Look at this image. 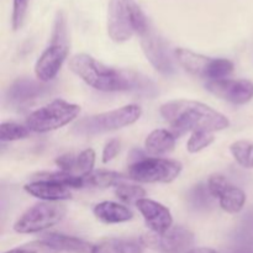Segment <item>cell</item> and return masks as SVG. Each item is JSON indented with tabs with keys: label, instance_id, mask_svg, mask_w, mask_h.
<instances>
[{
	"label": "cell",
	"instance_id": "obj_32",
	"mask_svg": "<svg viewBox=\"0 0 253 253\" xmlns=\"http://www.w3.org/2000/svg\"><path fill=\"white\" fill-rule=\"evenodd\" d=\"M76 163L77 157L73 153H66V155H62L56 158L57 167H58L62 172H76Z\"/></svg>",
	"mask_w": 253,
	"mask_h": 253
},
{
	"label": "cell",
	"instance_id": "obj_21",
	"mask_svg": "<svg viewBox=\"0 0 253 253\" xmlns=\"http://www.w3.org/2000/svg\"><path fill=\"white\" fill-rule=\"evenodd\" d=\"M34 180H44V182H51L54 184L63 185L66 188H74V189H78V188L85 187V183H84V178L81 175L72 174V173L67 172H40L36 173L31 177V182Z\"/></svg>",
	"mask_w": 253,
	"mask_h": 253
},
{
	"label": "cell",
	"instance_id": "obj_22",
	"mask_svg": "<svg viewBox=\"0 0 253 253\" xmlns=\"http://www.w3.org/2000/svg\"><path fill=\"white\" fill-rule=\"evenodd\" d=\"M84 178V183L85 185L89 187H95V188H108L113 187V185H118L121 183V180L125 179L124 174L118 172H113V170H93L90 174L85 175Z\"/></svg>",
	"mask_w": 253,
	"mask_h": 253
},
{
	"label": "cell",
	"instance_id": "obj_10",
	"mask_svg": "<svg viewBox=\"0 0 253 253\" xmlns=\"http://www.w3.org/2000/svg\"><path fill=\"white\" fill-rule=\"evenodd\" d=\"M210 194L217 198L220 207L229 214H237L246 203V194L241 188L231 184L226 177L221 174H212L208 179Z\"/></svg>",
	"mask_w": 253,
	"mask_h": 253
},
{
	"label": "cell",
	"instance_id": "obj_23",
	"mask_svg": "<svg viewBox=\"0 0 253 253\" xmlns=\"http://www.w3.org/2000/svg\"><path fill=\"white\" fill-rule=\"evenodd\" d=\"M230 152L236 162L244 168H253V142L240 140L230 146Z\"/></svg>",
	"mask_w": 253,
	"mask_h": 253
},
{
	"label": "cell",
	"instance_id": "obj_5",
	"mask_svg": "<svg viewBox=\"0 0 253 253\" xmlns=\"http://www.w3.org/2000/svg\"><path fill=\"white\" fill-rule=\"evenodd\" d=\"M81 113V106L56 99L47 105L35 110L26 119V126L30 131L37 133L49 132L68 125Z\"/></svg>",
	"mask_w": 253,
	"mask_h": 253
},
{
	"label": "cell",
	"instance_id": "obj_16",
	"mask_svg": "<svg viewBox=\"0 0 253 253\" xmlns=\"http://www.w3.org/2000/svg\"><path fill=\"white\" fill-rule=\"evenodd\" d=\"M24 189L27 194L32 195L42 202L56 203L68 200L72 198L68 188L51 182H44V180H34V182L27 183Z\"/></svg>",
	"mask_w": 253,
	"mask_h": 253
},
{
	"label": "cell",
	"instance_id": "obj_29",
	"mask_svg": "<svg viewBox=\"0 0 253 253\" xmlns=\"http://www.w3.org/2000/svg\"><path fill=\"white\" fill-rule=\"evenodd\" d=\"M94 165H95V152L91 148H86L77 156L76 172L81 177H85L93 172Z\"/></svg>",
	"mask_w": 253,
	"mask_h": 253
},
{
	"label": "cell",
	"instance_id": "obj_30",
	"mask_svg": "<svg viewBox=\"0 0 253 253\" xmlns=\"http://www.w3.org/2000/svg\"><path fill=\"white\" fill-rule=\"evenodd\" d=\"M4 253H61L57 251L54 247H52L51 245L47 244L43 240H37V241L29 242L26 245H22V246L16 247V249H12L10 251H6Z\"/></svg>",
	"mask_w": 253,
	"mask_h": 253
},
{
	"label": "cell",
	"instance_id": "obj_24",
	"mask_svg": "<svg viewBox=\"0 0 253 253\" xmlns=\"http://www.w3.org/2000/svg\"><path fill=\"white\" fill-rule=\"evenodd\" d=\"M115 187L116 197L126 204H133V203L136 204L138 200L143 199V197L146 195V190L140 185L119 183Z\"/></svg>",
	"mask_w": 253,
	"mask_h": 253
},
{
	"label": "cell",
	"instance_id": "obj_7",
	"mask_svg": "<svg viewBox=\"0 0 253 253\" xmlns=\"http://www.w3.org/2000/svg\"><path fill=\"white\" fill-rule=\"evenodd\" d=\"M182 163L174 160L146 157L128 166L127 177L138 183H170L179 177Z\"/></svg>",
	"mask_w": 253,
	"mask_h": 253
},
{
	"label": "cell",
	"instance_id": "obj_25",
	"mask_svg": "<svg viewBox=\"0 0 253 253\" xmlns=\"http://www.w3.org/2000/svg\"><path fill=\"white\" fill-rule=\"evenodd\" d=\"M212 198L214 197L210 194L208 185L204 184L195 185L188 194V200H189L190 205L197 210L208 209L211 205Z\"/></svg>",
	"mask_w": 253,
	"mask_h": 253
},
{
	"label": "cell",
	"instance_id": "obj_2",
	"mask_svg": "<svg viewBox=\"0 0 253 253\" xmlns=\"http://www.w3.org/2000/svg\"><path fill=\"white\" fill-rule=\"evenodd\" d=\"M160 113L178 135L189 131L192 133L195 131L215 132L230 126L229 119L224 114L195 100L168 101L161 106Z\"/></svg>",
	"mask_w": 253,
	"mask_h": 253
},
{
	"label": "cell",
	"instance_id": "obj_17",
	"mask_svg": "<svg viewBox=\"0 0 253 253\" xmlns=\"http://www.w3.org/2000/svg\"><path fill=\"white\" fill-rule=\"evenodd\" d=\"M43 241L51 245L52 247L59 252H71V253H91L94 245L84 240L78 239L74 236H68V235L57 234V232H49L42 236Z\"/></svg>",
	"mask_w": 253,
	"mask_h": 253
},
{
	"label": "cell",
	"instance_id": "obj_6",
	"mask_svg": "<svg viewBox=\"0 0 253 253\" xmlns=\"http://www.w3.org/2000/svg\"><path fill=\"white\" fill-rule=\"evenodd\" d=\"M174 53L180 67L199 78L209 81L225 79L234 71V63L230 59L211 58L187 48H177Z\"/></svg>",
	"mask_w": 253,
	"mask_h": 253
},
{
	"label": "cell",
	"instance_id": "obj_12",
	"mask_svg": "<svg viewBox=\"0 0 253 253\" xmlns=\"http://www.w3.org/2000/svg\"><path fill=\"white\" fill-rule=\"evenodd\" d=\"M208 91L229 103L242 105L253 98V83L247 79H217L208 81L205 84Z\"/></svg>",
	"mask_w": 253,
	"mask_h": 253
},
{
	"label": "cell",
	"instance_id": "obj_3",
	"mask_svg": "<svg viewBox=\"0 0 253 253\" xmlns=\"http://www.w3.org/2000/svg\"><path fill=\"white\" fill-rule=\"evenodd\" d=\"M148 29L147 17L136 0L109 1L108 34L114 42L123 43L135 35L142 36Z\"/></svg>",
	"mask_w": 253,
	"mask_h": 253
},
{
	"label": "cell",
	"instance_id": "obj_11",
	"mask_svg": "<svg viewBox=\"0 0 253 253\" xmlns=\"http://www.w3.org/2000/svg\"><path fill=\"white\" fill-rule=\"evenodd\" d=\"M145 246L156 247L165 253H187L194 244V234L184 226H172L166 234L141 239Z\"/></svg>",
	"mask_w": 253,
	"mask_h": 253
},
{
	"label": "cell",
	"instance_id": "obj_34",
	"mask_svg": "<svg viewBox=\"0 0 253 253\" xmlns=\"http://www.w3.org/2000/svg\"><path fill=\"white\" fill-rule=\"evenodd\" d=\"M187 253H220L212 249H208V247H198V249H192Z\"/></svg>",
	"mask_w": 253,
	"mask_h": 253
},
{
	"label": "cell",
	"instance_id": "obj_20",
	"mask_svg": "<svg viewBox=\"0 0 253 253\" xmlns=\"http://www.w3.org/2000/svg\"><path fill=\"white\" fill-rule=\"evenodd\" d=\"M141 240L108 239L94 245L91 253H143Z\"/></svg>",
	"mask_w": 253,
	"mask_h": 253
},
{
	"label": "cell",
	"instance_id": "obj_4",
	"mask_svg": "<svg viewBox=\"0 0 253 253\" xmlns=\"http://www.w3.org/2000/svg\"><path fill=\"white\" fill-rule=\"evenodd\" d=\"M142 110L136 104L121 106L111 111L85 116L74 124L73 133L78 136H96L130 126L138 121Z\"/></svg>",
	"mask_w": 253,
	"mask_h": 253
},
{
	"label": "cell",
	"instance_id": "obj_18",
	"mask_svg": "<svg viewBox=\"0 0 253 253\" xmlns=\"http://www.w3.org/2000/svg\"><path fill=\"white\" fill-rule=\"evenodd\" d=\"M96 219L104 224H121L132 219L133 214L127 207L115 202H101L93 209Z\"/></svg>",
	"mask_w": 253,
	"mask_h": 253
},
{
	"label": "cell",
	"instance_id": "obj_9",
	"mask_svg": "<svg viewBox=\"0 0 253 253\" xmlns=\"http://www.w3.org/2000/svg\"><path fill=\"white\" fill-rule=\"evenodd\" d=\"M141 47L146 58L150 61L153 68L163 76H172L174 73V63L170 57L169 48L165 40L156 34L153 30L148 29L141 36Z\"/></svg>",
	"mask_w": 253,
	"mask_h": 253
},
{
	"label": "cell",
	"instance_id": "obj_15",
	"mask_svg": "<svg viewBox=\"0 0 253 253\" xmlns=\"http://www.w3.org/2000/svg\"><path fill=\"white\" fill-rule=\"evenodd\" d=\"M136 207L145 219L148 229L156 235L166 234L173 226V217L169 209L161 203L143 198L136 203Z\"/></svg>",
	"mask_w": 253,
	"mask_h": 253
},
{
	"label": "cell",
	"instance_id": "obj_26",
	"mask_svg": "<svg viewBox=\"0 0 253 253\" xmlns=\"http://www.w3.org/2000/svg\"><path fill=\"white\" fill-rule=\"evenodd\" d=\"M30 128L27 126L19 125L16 123H1L0 125V140L2 142H10V141H16L26 138L30 135Z\"/></svg>",
	"mask_w": 253,
	"mask_h": 253
},
{
	"label": "cell",
	"instance_id": "obj_14",
	"mask_svg": "<svg viewBox=\"0 0 253 253\" xmlns=\"http://www.w3.org/2000/svg\"><path fill=\"white\" fill-rule=\"evenodd\" d=\"M51 89L47 83L31 78H19L10 84L5 93V99L10 105L19 106L43 96Z\"/></svg>",
	"mask_w": 253,
	"mask_h": 253
},
{
	"label": "cell",
	"instance_id": "obj_33",
	"mask_svg": "<svg viewBox=\"0 0 253 253\" xmlns=\"http://www.w3.org/2000/svg\"><path fill=\"white\" fill-rule=\"evenodd\" d=\"M120 145L121 143L118 138H113L106 143L103 150V157H101L103 163H109L118 156L119 151H120Z\"/></svg>",
	"mask_w": 253,
	"mask_h": 253
},
{
	"label": "cell",
	"instance_id": "obj_8",
	"mask_svg": "<svg viewBox=\"0 0 253 253\" xmlns=\"http://www.w3.org/2000/svg\"><path fill=\"white\" fill-rule=\"evenodd\" d=\"M66 216V208L52 202H41L29 208L14 224L17 234H36L54 226Z\"/></svg>",
	"mask_w": 253,
	"mask_h": 253
},
{
	"label": "cell",
	"instance_id": "obj_28",
	"mask_svg": "<svg viewBox=\"0 0 253 253\" xmlns=\"http://www.w3.org/2000/svg\"><path fill=\"white\" fill-rule=\"evenodd\" d=\"M51 43L68 44V26H67L66 15L62 11L57 12L56 19H54Z\"/></svg>",
	"mask_w": 253,
	"mask_h": 253
},
{
	"label": "cell",
	"instance_id": "obj_13",
	"mask_svg": "<svg viewBox=\"0 0 253 253\" xmlns=\"http://www.w3.org/2000/svg\"><path fill=\"white\" fill-rule=\"evenodd\" d=\"M68 44L49 43L35 64V76L39 81L48 83L58 74L68 56Z\"/></svg>",
	"mask_w": 253,
	"mask_h": 253
},
{
	"label": "cell",
	"instance_id": "obj_1",
	"mask_svg": "<svg viewBox=\"0 0 253 253\" xmlns=\"http://www.w3.org/2000/svg\"><path fill=\"white\" fill-rule=\"evenodd\" d=\"M69 69L99 91H133L145 96L157 94V86L148 77L131 69L109 67L86 53L74 54L69 59Z\"/></svg>",
	"mask_w": 253,
	"mask_h": 253
},
{
	"label": "cell",
	"instance_id": "obj_19",
	"mask_svg": "<svg viewBox=\"0 0 253 253\" xmlns=\"http://www.w3.org/2000/svg\"><path fill=\"white\" fill-rule=\"evenodd\" d=\"M175 147V136L170 131L157 128L146 137L145 148L150 155L163 156L172 152Z\"/></svg>",
	"mask_w": 253,
	"mask_h": 253
},
{
	"label": "cell",
	"instance_id": "obj_31",
	"mask_svg": "<svg viewBox=\"0 0 253 253\" xmlns=\"http://www.w3.org/2000/svg\"><path fill=\"white\" fill-rule=\"evenodd\" d=\"M30 0H14L12 1V15L11 25L15 31L24 26L25 19H26L27 10H29Z\"/></svg>",
	"mask_w": 253,
	"mask_h": 253
},
{
	"label": "cell",
	"instance_id": "obj_27",
	"mask_svg": "<svg viewBox=\"0 0 253 253\" xmlns=\"http://www.w3.org/2000/svg\"><path fill=\"white\" fill-rule=\"evenodd\" d=\"M215 141V136L212 132L208 131H195L192 133L190 138L187 142V150L190 153H197L203 151L204 148L209 147Z\"/></svg>",
	"mask_w": 253,
	"mask_h": 253
}]
</instances>
